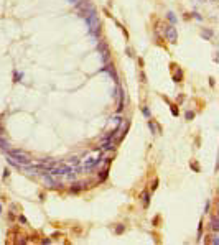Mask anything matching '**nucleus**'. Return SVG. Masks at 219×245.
I'll list each match as a JSON object with an SVG mask.
<instances>
[{
  "instance_id": "f257e3e1",
  "label": "nucleus",
  "mask_w": 219,
  "mask_h": 245,
  "mask_svg": "<svg viewBox=\"0 0 219 245\" xmlns=\"http://www.w3.org/2000/svg\"><path fill=\"white\" fill-rule=\"evenodd\" d=\"M166 36H170V41H176V31H175L173 26H168V30H166Z\"/></svg>"
},
{
  "instance_id": "f03ea898",
  "label": "nucleus",
  "mask_w": 219,
  "mask_h": 245,
  "mask_svg": "<svg viewBox=\"0 0 219 245\" xmlns=\"http://www.w3.org/2000/svg\"><path fill=\"white\" fill-rule=\"evenodd\" d=\"M181 77H183V74H181V72H180V71H178L176 74H175V81H176V82H178V81H181Z\"/></svg>"
},
{
  "instance_id": "7ed1b4c3",
  "label": "nucleus",
  "mask_w": 219,
  "mask_h": 245,
  "mask_svg": "<svg viewBox=\"0 0 219 245\" xmlns=\"http://www.w3.org/2000/svg\"><path fill=\"white\" fill-rule=\"evenodd\" d=\"M193 117V112H186V119H191Z\"/></svg>"
}]
</instances>
